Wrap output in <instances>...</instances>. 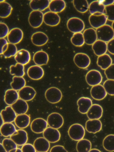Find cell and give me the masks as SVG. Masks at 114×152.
Masks as SVG:
<instances>
[{"mask_svg": "<svg viewBox=\"0 0 114 152\" xmlns=\"http://www.w3.org/2000/svg\"><path fill=\"white\" fill-rule=\"evenodd\" d=\"M98 39L104 42H108L114 38V31L112 27L109 25H105L103 26L96 29Z\"/></svg>", "mask_w": 114, "mask_h": 152, "instance_id": "cell-1", "label": "cell"}, {"mask_svg": "<svg viewBox=\"0 0 114 152\" xmlns=\"http://www.w3.org/2000/svg\"><path fill=\"white\" fill-rule=\"evenodd\" d=\"M68 133L71 139L78 141L83 139L85 135V129L81 124H75L70 126Z\"/></svg>", "mask_w": 114, "mask_h": 152, "instance_id": "cell-2", "label": "cell"}, {"mask_svg": "<svg viewBox=\"0 0 114 152\" xmlns=\"http://www.w3.org/2000/svg\"><path fill=\"white\" fill-rule=\"evenodd\" d=\"M46 100L51 104H57L61 100L62 94L60 90L55 87H51L45 91V94Z\"/></svg>", "mask_w": 114, "mask_h": 152, "instance_id": "cell-3", "label": "cell"}, {"mask_svg": "<svg viewBox=\"0 0 114 152\" xmlns=\"http://www.w3.org/2000/svg\"><path fill=\"white\" fill-rule=\"evenodd\" d=\"M68 29L74 34L81 33L85 28V24L83 21L77 17L69 18L67 22Z\"/></svg>", "mask_w": 114, "mask_h": 152, "instance_id": "cell-4", "label": "cell"}, {"mask_svg": "<svg viewBox=\"0 0 114 152\" xmlns=\"http://www.w3.org/2000/svg\"><path fill=\"white\" fill-rule=\"evenodd\" d=\"M86 80L88 85L93 87L101 83L102 80V75L98 70H90L86 75Z\"/></svg>", "mask_w": 114, "mask_h": 152, "instance_id": "cell-5", "label": "cell"}, {"mask_svg": "<svg viewBox=\"0 0 114 152\" xmlns=\"http://www.w3.org/2000/svg\"><path fill=\"white\" fill-rule=\"evenodd\" d=\"M107 17L105 15L100 13H96L91 15L89 17V21L91 26L94 29H98L106 25Z\"/></svg>", "mask_w": 114, "mask_h": 152, "instance_id": "cell-6", "label": "cell"}, {"mask_svg": "<svg viewBox=\"0 0 114 152\" xmlns=\"http://www.w3.org/2000/svg\"><path fill=\"white\" fill-rule=\"evenodd\" d=\"M46 121L50 127L57 129L61 128L64 124L63 117L59 113H52L48 115Z\"/></svg>", "mask_w": 114, "mask_h": 152, "instance_id": "cell-7", "label": "cell"}, {"mask_svg": "<svg viewBox=\"0 0 114 152\" xmlns=\"http://www.w3.org/2000/svg\"><path fill=\"white\" fill-rule=\"evenodd\" d=\"M44 14L42 11H32L28 17V23L34 28L40 27L43 23Z\"/></svg>", "mask_w": 114, "mask_h": 152, "instance_id": "cell-8", "label": "cell"}, {"mask_svg": "<svg viewBox=\"0 0 114 152\" xmlns=\"http://www.w3.org/2000/svg\"><path fill=\"white\" fill-rule=\"evenodd\" d=\"M47 121L42 118L34 119L30 124L31 130L34 133L40 134L43 133L48 126Z\"/></svg>", "mask_w": 114, "mask_h": 152, "instance_id": "cell-9", "label": "cell"}, {"mask_svg": "<svg viewBox=\"0 0 114 152\" xmlns=\"http://www.w3.org/2000/svg\"><path fill=\"white\" fill-rule=\"evenodd\" d=\"M74 62L77 67L86 69L90 66L91 61L88 55L85 53H78L74 56Z\"/></svg>", "mask_w": 114, "mask_h": 152, "instance_id": "cell-10", "label": "cell"}, {"mask_svg": "<svg viewBox=\"0 0 114 152\" xmlns=\"http://www.w3.org/2000/svg\"><path fill=\"white\" fill-rule=\"evenodd\" d=\"M43 136L50 143L58 142L60 139L61 134L58 130L51 127H47L43 132Z\"/></svg>", "mask_w": 114, "mask_h": 152, "instance_id": "cell-11", "label": "cell"}, {"mask_svg": "<svg viewBox=\"0 0 114 152\" xmlns=\"http://www.w3.org/2000/svg\"><path fill=\"white\" fill-rule=\"evenodd\" d=\"M23 38V32L21 29L19 28H14L9 32L7 36V40L9 43L11 44H18Z\"/></svg>", "mask_w": 114, "mask_h": 152, "instance_id": "cell-12", "label": "cell"}, {"mask_svg": "<svg viewBox=\"0 0 114 152\" xmlns=\"http://www.w3.org/2000/svg\"><path fill=\"white\" fill-rule=\"evenodd\" d=\"M11 139L18 146H23L26 144L28 140L27 132L22 129L17 130L14 134L11 136Z\"/></svg>", "mask_w": 114, "mask_h": 152, "instance_id": "cell-13", "label": "cell"}, {"mask_svg": "<svg viewBox=\"0 0 114 152\" xmlns=\"http://www.w3.org/2000/svg\"><path fill=\"white\" fill-rule=\"evenodd\" d=\"M36 93L35 90L30 86H25L18 91L20 99L26 102L33 100Z\"/></svg>", "mask_w": 114, "mask_h": 152, "instance_id": "cell-14", "label": "cell"}, {"mask_svg": "<svg viewBox=\"0 0 114 152\" xmlns=\"http://www.w3.org/2000/svg\"><path fill=\"white\" fill-rule=\"evenodd\" d=\"M27 73L30 79L34 80H38L43 77L44 71L41 66L36 65L30 66L28 69Z\"/></svg>", "mask_w": 114, "mask_h": 152, "instance_id": "cell-15", "label": "cell"}, {"mask_svg": "<svg viewBox=\"0 0 114 152\" xmlns=\"http://www.w3.org/2000/svg\"><path fill=\"white\" fill-rule=\"evenodd\" d=\"M61 18L58 14L53 12H46L44 15L43 22L50 26H55L60 23Z\"/></svg>", "mask_w": 114, "mask_h": 152, "instance_id": "cell-16", "label": "cell"}, {"mask_svg": "<svg viewBox=\"0 0 114 152\" xmlns=\"http://www.w3.org/2000/svg\"><path fill=\"white\" fill-rule=\"evenodd\" d=\"M103 108L98 104H94L87 112V117L89 120H99L103 114Z\"/></svg>", "mask_w": 114, "mask_h": 152, "instance_id": "cell-17", "label": "cell"}, {"mask_svg": "<svg viewBox=\"0 0 114 152\" xmlns=\"http://www.w3.org/2000/svg\"><path fill=\"white\" fill-rule=\"evenodd\" d=\"M107 94L104 87L101 84L93 86L91 88V96L95 100H102L107 96Z\"/></svg>", "mask_w": 114, "mask_h": 152, "instance_id": "cell-18", "label": "cell"}, {"mask_svg": "<svg viewBox=\"0 0 114 152\" xmlns=\"http://www.w3.org/2000/svg\"><path fill=\"white\" fill-rule=\"evenodd\" d=\"M77 105L79 113L85 114L92 105V101L89 98L82 97L77 100Z\"/></svg>", "mask_w": 114, "mask_h": 152, "instance_id": "cell-19", "label": "cell"}, {"mask_svg": "<svg viewBox=\"0 0 114 152\" xmlns=\"http://www.w3.org/2000/svg\"><path fill=\"white\" fill-rule=\"evenodd\" d=\"M49 38L44 33L37 32L33 34L31 37V41L33 44L38 47L44 46L48 42Z\"/></svg>", "mask_w": 114, "mask_h": 152, "instance_id": "cell-20", "label": "cell"}, {"mask_svg": "<svg viewBox=\"0 0 114 152\" xmlns=\"http://www.w3.org/2000/svg\"><path fill=\"white\" fill-rule=\"evenodd\" d=\"M33 145L37 152H47L50 148V142L42 137L37 138Z\"/></svg>", "mask_w": 114, "mask_h": 152, "instance_id": "cell-21", "label": "cell"}, {"mask_svg": "<svg viewBox=\"0 0 114 152\" xmlns=\"http://www.w3.org/2000/svg\"><path fill=\"white\" fill-rule=\"evenodd\" d=\"M102 123L99 120H89L86 123V129L89 133H97L101 130Z\"/></svg>", "mask_w": 114, "mask_h": 152, "instance_id": "cell-22", "label": "cell"}, {"mask_svg": "<svg viewBox=\"0 0 114 152\" xmlns=\"http://www.w3.org/2000/svg\"><path fill=\"white\" fill-rule=\"evenodd\" d=\"M14 59L17 63L24 66L30 62L31 56L30 53L26 50L21 49L18 51L14 56Z\"/></svg>", "mask_w": 114, "mask_h": 152, "instance_id": "cell-23", "label": "cell"}, {"mask_svg": "<svg viewBox=\"0 0 114 152\" xmlns=\"http://www.w3.org/2000/svg\"><path fill=\"white\" fill-rule=\"evenodd\" d=\"M50 3L49 0H32L29 6L33 11H42L49 7Z\"/></svg>", "mask_w": 114, "mask_h": 152, "instance_id": "cell-24", "label": "cell"}, {"mask_svg": "<svg viewBox=\"0 0 114 152\" xmlns=\"http://www.w3.org/2000/svg\"><path fill=\"white\" fill-rule=\"evenodd\" d=\"M1 114L4 123L14 122L17 116V114L14 112L11 106L6 107L5 109L1 111Z\"/></svg>", "mask_w": 114, "mask_h": 152, "instance_id": "cell-25", "label": "cell"}, {"mask_svg": "<svg viewBox=\"0 0 114 152\" xmlns=\"http://www.w3.org/2000/svg\"><path fill=\"white\" fill-rule=\"evenodd\" d=\"M84 39L85 43L88 45H92L95 42L98 40L96 30L94 28H90L84 31Z\"/></svg>", "mask_w": 114, "mask_h": 152, "instance_id": "cell-26", "label": "cell"}, {"mask_svg": "<svg viewBox=\"0 0 114 152\" xmlns=\"http://www.w3.org/2000/svg\"><path fill=\"white\" fill-rule=\"evenodd\" d=\"M11 106L18 115L25 114L28 111V105L26 101L20 99H19Z\"/></svg>", "mask_w": 114, "mask_h": 152, "instance_id": "cell-27", "label": "cell"}, {"mask_svg": "<svg viewBox=\"0 0 114 152\" xmlns=\"http://www.w3.org/2000/svg\"><path fill=\"white\" fill-rule=\"evenodd\" d=\"M49 57L48 54L42 50L37 51L33 56V60L36 65H45L48 64Z\"/></svg>", "mask_w": 114, "mask_h": 152, "instance_id": "cell-28", "label": "cell"}, {"mask_svg": "<svg viewBox=\"0 0 114 152\" xmlns=\"http://www.w3.org/2000/svg\"><path fill=\"white\" fill-rule=\"evenodd\" d=\"M19 99L18 92L12 89L6 91L4 94V101L8 106H12Z\"/></svg>", "mask_w": 114, "mask_h": 152, "instance_id": "cell-29", "label": "cell"}, {"mask_svg": "<svg viewBox=\"0 0 114 152\" xmlns=\"http://www.w3.org/2000/svg\"><path fill=\"white\" fill-rule=\"evenodd\" d=\"M66 7V3L63 0H53L50 1L49 9L53 13H59L63 11Z\"/></svg>", "mask_w": 114, "mask_h": 152, "instance_id": "cell-30", "label": "cell"}, {"mask_svg": "<svg viewBox=\"0 0 114 152\" xmlns=\"http://www.w3.org/2000/svg\"><path fill=\"white\" fill-rule=\"evenodd\" d=\"M92 48L95 55L98 57L105 55L107 51V43L99 40L93 44Z\"/></svg>", "mask_w": 114, "mask_h": 152, "instance_id": "cell-31", "label": "cell"}, {"mask_svg": "<svg viewBox=\"0 0 114 152\" xmlns=\"http://www.w3.org/2000/svg\"><path fill=\"white\" fill-rule=\"evenodd\" d=\"M15 125L20 129H26L29 126L30 123V117L26 114L17 115L15 121Z\"/></svg>", "mask_w": 114, "mask_h": 152, "instance_id": "cell-32", "label": "cell"}, {"mask_svg": "<svg viewBox=\"0 0 114 152\" xmlns=\"http://www.w3.org/2000/svg\"><path fill=\"white\" fill-rule=\"evenodd\" d=\"M97 64L102 70H105L112 64V59L107 54L98 57Z\"/></svg>", "mask_w": 114, "mask_h": 152, "instance_id": "cell-33", "label": "cell"}, {"mask_svg": "<svg viewBox=\"0 0 114 152\" xmlns=\"http://www.w3.org/2000/svg\"><path fill=\"white\" fill-rule=\"evenodd\" d=\"M17 131L15 125L12 123H4L0 129V132L2 136L5 137L12 136Z\"/></svg>", "mask_w": 114, "mask_h": 152, "instance_id": "cell-34", "label": "cell"}, {"mask_svg": "<svg viewBox=\"0 0 114 152\" xmlns=\"http://www.w3.org/2000/svg\"><path fill=\"white\" fill-rule=\"evenodd\" d=\"M89 11L91 15L96 13H100L102 15L106 14L105 7L99 1H93L89 5Z\"/></svg>", "mask_w": 114, "mask_h": 152, "instance_id": "cell-35", "label": "cell"}, {"mask_svg": "<svg viewBox=\"0 0 114 152\" xmlns=\"http://www.w3.org/2000/svg\"><path fill=\"white\" fill-rule=\"evenodd\" d=\"M92 144L87 139H83L77 142L76 149L77 152H89L91 149Z\"/></svg>", "mask_w": 114, "mask_h": 152, "instance_id": "cell-36", "label": "cell"}, {"mask_svg": "<svg viewBox=\"0 0 114 152\" xmlns=\"http://www.w3.org/2000/svg\"><path fill=\"white\" fill-rule=\"evenodd\" d=\"M26 81L23 77L14 76L12 81L10 83L12 88L14 90L20 91L26 86Z\"/></svg>", "mask_w": 114, "mask_h": 152, "instance_id": "cell-37", "label": "cell"}, {"mask_svg": "<svg viewBox=\"0 0 114 152\" xmlns=\"http://www.w3.org/2000/svg\"><path fill=\"white\" fill-rule=\"evenodd\" d=\"M73 5L75 9L81 13H85L89 10V5L86 0H74Z\"/></svg>", "mask_w": 114, "mask_h": 152, "instance_id": "cell-38", "label": "cell"}, {"mask_svg": "<svg viewBox=\"0 0 114 152\" xmlns=\"http://www.w3.org/2000/svg\"><path fill=\"white\" fill-rule=\"evenodd\" d=\"M24 69V65L17 63L15 65H11L10 66V74L17 77H23L25 75Z\"/></svg>", "mask_w": 114, "mask_h": 152, "instance_id": "cell-39", "label": "cell"}, {"mask_svg": "<svg viewBox=\"0 0 114 152\" xmlns=\"http://www.w3.org/2000/svg\"><path fill=\"white\" fill-rule=\"evenodd\" d=\"M12 7L10 4L4 1L0 3V18H6L10 15Z\"/></svg>", "mask_w": 114, "mask_h": 152, "instance_id": "cell-40", "label": "cell"}, {"mask_svg": "<svg viewBox=\"0 0 114 152\" xmlns=\"http://www.w3.org/2000/svg\"><path fill=\"white\" fill-rule=\"evenodd\" d=\"M102 145L107 151L114 152V134H110L106 136L103 139Z\"/></svg>", "mask_w": 114, "mask_h": 152, "instance_id": "cell-41", "label": "cell"}, {"mask_svg": "<svg viewBox=\"0 0 114 152\" xmlns=\"http://www.w3.org/2000/svg\"><path fill=\"white\" fill-rule=\"evenodd\" d=\"M71 42L76 47H82L84 44L83 34L82 33H77L73 34L71 38Z\"/></svg>", "mask_w": 114, "mask_h": 152, "instance_id": "cell-42", "label": "cell"}, {"mask_svg": "<svg viewBox=\"0 0 114 152\" xmlns=\"http://www.w3.org/2000/svg\"><path fill=\"white\" fill-rule=\"evenodd\" d=\"M2 144L7 152L18 148V145L10 138L4 139L2 140Z\"/></svg>", "mask_w": 114, "mask_h": 152, "instance_id": "cell-43", "label": "cell"}, {"mask_svg": "<svg viewBox=\"0 0 114 152\" xmlns=\"http://www.w3.org/2000/svg\"><path fill=\"white\" fill-rule=\"evenodd\" d=\"M18 49L16 45L8 43V48L7 50L3 53V56L6 58H10L12 56H15L18 52Z\"/></svg>", "mask_w": 114, "mask_h": 152, "instance_id": "cell-44", "label": "cell"}, {"mask_svg": "<svg viewBox=\"0 0 114 152\" xmlns=\"http://www.w3.org/2000/svg\"><path fill=\"white\" fill-rule=\"evenodd\" d=\"M103 86L107 94L110 96H114V80H107L103 83Z\"/></svg>", "mask_w": 114, "mask_h": 152, "instance_id": "cell-45", "label": "cell"}, {"mask_svg": "<svg viewBox=\"0 0 114 152\" xmlns=\"http://www.w3.org/2000/svg\"><path fill=\"white\" fill-rule=\"evenodd\" d=\"M105 11L107 20L114 22V4L105 7Z\"/></svg>", "mask_w": 114, "mask_h": 152, "instance_id": "cell-46", "label": "cell"}, {"mask_svg": "<svg viewBox=\"0 0 114 152\" xmlns=\"http://www.w3.org/2000/svg\"><path fill=\"white\" fill-rule=\"evenodd\" d=\"M9 28L6 24L0 23V39H4L9 34Z\"/></svg>", "mask_w": 114, "mask_h": 152, "instance_id": "cell-47", "label": "cell"}, {"mask_svg": "<svg viewBox=\"0 0 114 152\" xmlns=\"http://www.w3.org/2000/svg\"><path fill=\"white\" fill-rule=\"evenodd\" d=\"M104 73L107 80H114V64L105 70Z\"/></svg>", "mask_w": 114, "mask_h": 152, "instance_id": "cell-48", "label": "cell"}, {"mask_svg": "<svg viewBox=\"0 0 114 152\" xmlns=\"http://www.w3.org/2000/svg\"><path fill=\"white\" fill-rule=\"evenodd\" d=\"M21 149L22 152H37L34 145L29 143H26L22 146Z\"/></svg>", "mask_w": 114, "mask_h": 152, "instance_id": "cell-49", "label": "cell"}, {"mask_svg": "<svg viewBox=\"0 0 114 152\" xmlns=\"http://www.w3.org/2000/svg\"><path fill=\"white\" fill-rule=\"evenodd\" d=\"M50 152H68L64 146L57 145L52 147Z\"/></svg>", "mask_w": 114, "mask_h": 152, "instance_id": "cell-50", "label": "cell"}, {"mask_svg": "<svg viewBox=\"0 0 114 152\" xmlns=\"http://www.w3.org/2000/svg\"><path fill=\"white\" fill-rule=\"evenodd\" d=\"M107 50L109 53L114 55V38L107 44Z\"/></svg>", "mask_w": 114, "mask_h": 152, "instance_id": "cell-51", "label": "cell"}, {"mask_svg": "<svg viewBox=\"0 0 114 152\" xmlns=\"http://www.w3.org/2000/svg\"><path fill=\"white\" fill-rule=\"evenodd\" d=\"M9 42L5 39H0V55L3 54V48L4 45L8 44Z\"/></svg>", "mask_w": 114, "mask_h": 152, "instance_id": "cell-52", "label": "cell"}, {"mask_svg": "<svg viewBox=\"0 0 114 152\" xmlns=\"http://www.w3.org/2000/svg\"><path fill=\"white\" fill-rule=\"evenodd\" d=\"M99 1L105 7L114 4V0H100Z\"/></svg>", "mask_w": 114, "mask_h": 152, "instance_id": "cell-53", "label": "cell"}, {"mask_svg": "<svg viewBox=\"0 0 114 152\" xmlns=\"http://www.w3.org/2000/svg\"><path fill=\"white\" fill-rule=\"evenodd\" d=\"M0 152H7L1 143H0Z\"/></svg>", "mask_w": 114, "mask_h": 152, "instance_id": "cell-54", "label": "cell"}, {"mask_svg": "<svg viewBox=\"0 0 114 152\" xmlns=\"http://www.w3.org/2000/svg\"><path fill=\"white\" fill-rule=\"evenodd\" d=\"M4 124V122L3 120L1 115V113H0V129H1L2 126Z\"/></svg>", "mask_w": 114, "mask_h": 152, "instance_id": "cell-55", "label": "cell"}, {"mask_svg": "<svg viewBox=\"0 0 114 152\" xmlns=\"http://www.w3.org/2000/svg\"><path fill=\"white\" fill-rule=\"evenodd\" d=\"M8 44H6V45H4V46L3 48V49H2V51H3V53H4V52H5V51L7 50V49H8Z\"/></svg>", "mask_w": 114, "mask_h": 152, "instance_id": "cell-56", "label": "cell"}, {"mask_svg": "<svg viewBox=\"0 0 114 152\" xmlns=\"http://www.w3.org/2000/svg\"><path fill=\"white\" fill-rule=\"evenodd\" d=\"M10 152H22V151L20 148H18L17 149H13Z\"/></svg>", "mask_w": 114, "mask_h": 152, "instance_id": "cell-57", "label": "cell"}, {"mask_svg": "<svg viewBox=\"0 0 114 152\" xmlns=\"http://www.w3.org/2000/svg\"><path fill=\"white\" fill-rule=\"evenodd\" d=\"M89 152H102L101 151H100L99 149H96V148H93V149H91L90 150Z\"/></svg>", "mask_w": 114, "mask_h": 152, "instance_id": "cell-58", "label": "cell"}, {"mask_svg": "<svg viewBox=\"0 0 114 152\" xmlns=\"http://www.w3.org/2000/svg\"><path fill=\"white\" fill-rule=\"evenodd\" d=\"M111 27H112V29H113V31H114V22H113V23H112V26Z\"/></svg>", "mask_w": 114, "mask_h": 152, "instance_id": "cell-59", "label": "cell"}, {"mask_svg": "<svg viewBox=\"0 0 114 152\" xmlns=\"http://www.w3.org/2000/svg\"><path fill=\"white\" fill-rule=\"evenodd\" d=\"M4 1H4V0H0V3H1V2H4Z\"/></svg>", "mask_w": 114, "mask_h": 152, "instance_id": "cell-60", "label": "cell"}]
</instances>
